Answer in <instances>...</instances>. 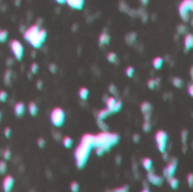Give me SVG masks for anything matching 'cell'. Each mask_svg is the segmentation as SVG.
Here are the masks:
<instances>
[{
    "label": "cell",
    "mask_w": 193,
    "mask_h": 192,
    "mask_svg": "<svg viewBox=\"0 0 193 192\" xmlns=\"http://www.w3.org/2000/svg\"><path fill=\"white\" fill-rule=\"evenodd\" d=\"M62 144L66 148H71V147H72V145H74V140H72L71 137L66 136L62 140Z\"/></svg>",
    "instance_id": "cell-22"
},
{
    "label": "cell",
    "mask_w": 193,
    "mask_h": 192,
    "mask_svg": "<svg viewBox=\"0 0 193 192\" xmlns=\"http://www.w3.org/2000/svg\"><path fill=\"white\" fill-rule=\"evenodd\" d=\"M50 68H51L52 72H55V64H51V66H50Z\"/></svg>",
    "instance_id": "cell-44"
},
{
    "label": "cell",
    "mask_w": 193,
    "mask_h": 192,
    "mask_svg": "<svg viewBox=\"0 0 193 192\" xmlns=\"http://www.w3.org/2000/svg\"><path fill=\"white\" fill-rule=\"evenodd\" d=\"M50 120H51L52 124L57 127V128H60L62 127L63 123H64V120H66V113L61 108H55L52 110L51 114H50Z\"/></svg>",
    "instance_id": "cell-3"
},
{
    "label": "cell",
    "mask_w": 193,
    "mask_h": 192,
    "mask_svg": "<svg viewBox=\"0 0 193 192\" xmlns=\"http://www.w3.org/2000/svg\"><path fill=\"white\" fill-rule=\"evenodd\" d=\"M121 108H122V102H121V101H116L114 108H113V113L120 112V111H121Z\"/></svg>",
    "instance_id": "cell-28"
},
{
    "label": "cell",
    "mask_w": 193,
    "mask_h": 192,
    "mask_svg": "<svg viewBox=\"0 0 193 192\" xmlns=\"http://www.w3.org/2000/svg\"><path fill=\"white\" fill-rule=\"evenodd\" d=\"M25 111H26V106L23 102H17L14 106V112H15L17 118H22L25 114Z\"/></svg>",
    "instance_id": "cell-11"
},
{
    "label": "cell",
    "mask_w": 193,
    "mask_h": 192,
    "mask_svg": "<svg viewBox=\"0 0 193 192\" xmlns=\"http://www.w3.org/2000/svg\"><path fill=\"white\" fill-rule=\"evenodd\" d=\"M168 182H170V185L172 187V189H177L178 188V184H180V181L176 179V177H171L170 180H168Z\"/></svg>",
    "instance_id": "cell-25"
},
{
    "label": "cell",
    "mask_w": 193,
    "mask_h": 192,
    "mask_svg": "<svg viewBox=\"0 0 193 192\" xmlns=\"http://www.w3.org/2000/svg\"><path fill=\"white\" fill-rule=\"evenodd\" d=\"M188 180H189V185H190V187H192V174H189Z\"/></svg>",
    "instance_id": "cell-40"
},
{
    "label": "cell",
    "mask_w": 193,
    "mask_h": 192,
    "mask_svg": "<svg viewBox=\"0 0 193 192\" xmlns=\"http://www.w3.org/2000/svg\"><path fill=\"white\" fill-rule=\"evenodd\" d=\"M134 39H136V34H134V33L128 34V35H126V43H128V44H131V43H132V42L134 41Z\"/></svg>",
    "instance_id": "cell-31"
},
{
    "label": "cell",
    "mask_w": 193,
    "mask_h": 192,
    "mask_svg": "<svg viewBox=\"0 0 193 192\" xmlns=\"http://www.w3.org/2000/svg\"><path fill=\"white\" fill-rule=\"evenodd\" d=\"M8 98V94L6 91H0V102H6Z\"/></svg>",
    "instance_id": "cell-29"
},
{
    "label": "cell",
    "mask_w": 193,
    "mask_h": 192,
    "mask_svg": "<svg viewBox=\"0 0 193 192\" xmlns=\"http://www.w3.org/2000/svg\"><path fill=\"white\" fill-rule=\"evenodd\" d=\"M4 156H5V158L6 159H9V157H10V152L9 150H5V153H4Z\"/></svg>",
    "instance_id": "cell-39"
},
{
    "label": "cell",
    "mask_w": 193,
    "mask_h": 192,
    "mask_svg": "<svg viewBox=\"0 0 193 192\" xmlns=\"http://www.w3.org/2000/svg\"><path fill=\"white\" fill-rule=\"evenodd\" d=\"M107 60L111 63H116L118 62V56L115 52H109L107 53Z\"/></svg>",
    "instance_id": "cell-23"
},
{
    "label": "cell",
    "mask_w": 193,
    "mask_h": 192,
    "mask_svg": "<svg viewBox=\"0 0 193 192\" xmlns=\"http://www.w3.org/2000/svg\"><path fill=\"white\" fill-rule=\"evenodd\" d=\"M39 146H41V147H43L44 146V140L43 139H39Z\"/></svg>",
    "instance_id": "cell-42"
},
{
    "label": "cell",
    "mask_w": 193,
    "mask_h": 192,
    "mask_svg": "<svg viewBox=\"0 0 193 192\" xmlns=\"http://www.w3.org/2000/svg\"><path fill=\"white\" fill-rule=\"evenodd\" d=\"M40 29H41V28H40L39 25H33L31 27H28L27 29L24 32V39L27 41V42H29V41L37 34V32H39Z\"/></svg>",
    "instance_id": "cell-9"
},
{
    "label": "cell",
    "mask_w": 193,
    "mask_h": 192,
    "mask_svg": "<svg viewBox=\"0 0 193 192\" xmlns=\"http://www.w3.org/2000/svg\"><path fill=\"white\" fill-rule=\"evenodd\" d=\"M71 192H79V183L78 182H72L70 185Z\"/></svg>",
    "instance_id": "cell-30"
},
{
    "label": "cell",
    "mask_w": 193,
    "mask_h": 192,
    "mask_svg": "<svg viewBox=\"0 0 193 192\" xmlns=\"http://www.w3.org/2000/svg\"><path fill=\"white\" fill-rule=\"evenodd\" d=\"M8 39V32L6 31V29H4V31H0V43L1 42H6Z\"/></svg>",
    "instance_id": "cell-27"
},
{
    "label": "cell",
    "mask_w": 193,
    "mask_h": 192,
    "mask_svg": "<svg viewBox=\"0 0 193 192\" xmlns=\"http://www.w3.org/2000/svg\"><path fill=\"white\" fill-rule=\"evenodd\" d=\"M55 2H58V4L62 5V4H66V0H54Z\"/></svg>",
    "instance_id": "cell-43"
},
{
    "label": "cell",
    "mask_w": 193,
    "mask_h": 192,
    "mask_svg": "<svg viewBox=\"0 0 193 192\" xmlns=\"http://www.w3.org/2000/svg\"><path fill=\"white\" fill-rule=\"evenodd\" d=\"M47 33L45 29H40L39 32H37V34H36L33 39H32L28 43L31 44L33 48H35V49H39L42 46V44L45 42V40H47Z\"/></svg>",
    "instance_id": "cell-6"
},
{
    "label": "cell",
    "mask_w": 193,
    "mask_h": 192,
    "mask_svg": "<svg viewBox=\"0 0 193 192\" xmlns=\"http://www.w3.org/2000/svg\"><path fill=\"white\" fill-rule=\"evenodd\" d=\"M192 89H193V85L191 84L189 86V92H190V96H192L193 95V92H192Z\"/></svg>",
    "instance_id": "cell-41"
},
{
    "label": "cell",
    "mask_w": 193,
    "mask_h": 192,
    "mask_svg": "<svg viewBox=\"0 0 193 192\" xmlns=\"http://www.w3.org/2000/svg\"><path fill=\"white\" fill-rule=\"evenodd\" d=\"M155 85H156V80H154V79H149V80H148V86H149L151 89H154V88H155Z\"/></svg>",
    "instance_id": "cell-35"
},
{
    "label": "cell",
    "mask_w": 193,
    "mask_h": 192,
    "mask_svg": "<svg viewBox=\"0 0 193 192\" xmlns=\"http://www.w3.org/2000/svg\"><path fill=\"white\" fill-rule=\"evenodd\" d=\"M78 95L83 101L88 100V97H89V89H88V88H86V87H81L80 89H79Z\"/></svg>",
    "instance_id": "cell-18"
},
{
    "label": "cell",
    "mask_w": 193,
    "mask_h": 192,
    "mask_svg": "<svg viewBox=\"0 0 193 192\" xmlns=\"http://www.w3.org/2000/svg\"><path fill=\"white\" fill-rule=\"evenodd\" d=\"M163 64H164V59H163L162 57H156L154 60H153V66H154L155 69H160L163 67Z\"/></svg>",
    "instance_id": "cell-21"
},
{
    "label": "cell",
    "mask_w": 193,
    "mask_h": 192,
    "mask_svg": "<svg viewBox=\"0 0 193 192\" xmlns=\"http://www.w3.org/2000/svg\"><path fill=\"white\" fill-rule=\"evenodd\" d=\"M176 167H177V163L176 160H172L171 163L167 164L165 168H164V176L166 179L170 180L171 177H173L175 175V172H176Z\"/></svg>",
    "instance_id": "cell-8"
},
{
    "label": "cell",
    "mask_w": 193,
    "mask_h": 192,
    "mask_svg": "<svg viewBox=\"0 0 193 192\" xmlns=\"http://www.w3.org/2000/svg\"><path fill=\"white\" fill-rule=\"evenodd\" d=\"M14 183H15V181H14V177L10 175H8L5 177L4 182H2V189H4L5 192H10L12 191V187H14Z\"/></svg>",
    "instance_id": "cell-10"
},
{
    "label": "cell",
    "mask_w": 193,
    "mask_h": 192,
    "mask_svg": "<svg viewBox=\"0 0 193 192\" xmlns=\"http://www.w3.org/2000/svg\"><path fill=\"white\" fill-rule=\"evenodd\" d=\"M141 111L145 115H150V112H151V104L148 103V102H143L141 104Z\"/></svg>",
    "instance_id": "cell-20"
},
{
    "label": "cell",
    "mask_w": 193,
    "mask_h": 192,
    "mask_svg": "<svg viewBox=\"0 0 193 192\" xmlns=\"http://www.w3.org/2000/svg\"><path fill=\"white\" fill-rule=\"evenodd\" d=\"M140 1L142 2V5H147L149 2V0H140Z\"/></svg>",
    "instance_id": "cell-45"
},
{
    "label": "cell",
    "mask_w": 193,
    "mask_h": 192,
    "mask_svg": "<svg viewBox=\"0 0 193 192\" xmlns=\"http://www.w3.org/2000/svg\"><path fill=\"white\" fill-rule=\"evenodd\" d=\"M116 98H115L114 96H111L106 100V110H109V112L111 114H113V108H114L115 103H116Z\"/></svg>",
    "instance_id": "cell-15"
},
{
    "label": "cell",
    "mask_w": 193,
    "mask_h": 192,
    "mask_svg": "<svg viewBox=\"0 0 193 192\" xmlns=\"http://www.w3.org/2000/svg\"><path fill=\"white\" fill-rule=\"evenodd\" d=\"M155 140H156V146H157L158 150L160 153L165 152L166 146H167V140H168L167 132H165L164 130H158V131L156 132Z\"/></svg>",
    "instance_id": "cell-5"
},
{
    "label": "cell",
    "mask_w": 193,
    "mask_h": 192,
    "mask_svg": "<svg viewBox=\"0 0 193 192\" xmlns=\"http://www.w3.org/2000/svg\"><path fill=\"white\" fill-rule=\"evenodd\" d=\"M119 136L116 133H107V132H101L97 136H94V148L101 147V148L106 152L111 147H113L118 144Z\"/></svg>",
    "instance_id": "cell-2"
},
{
    "label": "cell",
    "mask_w": 193,
    "mask_h": 192,
    "mask_svg": "<svg viewBox=\"0 0 193 192\" xmlns=\"http://www.w3.org/2000/svg\"><path fill=\"white\" fill-rule=\"evenodd\" d=\"M111 41V36L107 34L106 32L102 33L101 35H99V39H98V42H99V45L102 46V45H107V44L110 43Z\"/></svg>",
    "instance_id": "cell-16"
},
{
    "label": "cell",
    "mask_w": 193,
    "mask_h": 192,
    "mask_svg": "<svg viewBox=\"0 0 193 192\" xmlns=\"http://www.w3.org/2000/svg\"><path fill=\"white\" fill-rule=\"evenodd\" d=\"M10 50L12 54L15 56L16 60L20 61L24 57V46L18 40H12L10 42Z\"/></svg>",
    "instance_id": "cell-7"
},
{
    "label": "cell",
    "mask_w": 193,
    "mask_h": 192,
    "mask_svg": "<svg viewBox=\"0 0 193 192\" xmlns=\"http://www.w3.org/2000/svg\"><path fill=\"white\" fill-rule=\"evenodd\" d=\"M27 108H28V112H29V114H31L32 116L37 115V113H39V106H37V104H36L35 102H31V103L28 104Z\"/></svg>",
    "instance_id": "cell-17"
},
{
    "label": "cell",
    "mask_w": 193,
    "mask_h": 192,
    "mask_svg": "<svg viewBox=\"0 0 193 192\" xmlns=\"http://www.w3.org/2000/svg\"><path fill=\"white\" fill-rule=\"evenodd\" d=\"M185 32H186V27H185V26L180 25V26H178V33H180V34H183V33H185Z\"/></svg>",
    "instance_id": "cell-37"
},
{
    "label": "cell",
    "mask_w": 193,
    "mask_h": 192,
    "mask_svg": "<svg viewBox=\"0 0 193 192\" xmlns=\"http://www.w3.org/2000/svg\"><path fill=\"white\" fill-rule=\"evenodd\" d=\"M4 133H5V136L7 137V138H9V137H10V133H12V129H10V128H6L4 130Z\"/></svg>",
    "instance_id": "cell-36"
},
{
    "label": "cell",
    "mask_w": 193,
    "mask_h": 192,
    "mask_svg": "<svg viewBox=\"0 0 193 192\" xmlns=\"http://www.w3.org/2000/svg\"><path fill=\"white\" fill-rule=\"evenodd\" d=\"M126 76L128 77H132L133 76V74H134V68L133 67H128V68L126 69Z\"/></svg>",
    "instance_id": "cell-32"
},
{
    "label": "cell",
    "mask_w": 193,
    "mask_h": 192,
    "mask_svg": "<svg viewBox=\"0 0 193 192\" xmlns=\"http://www.w3.org/2000/svg\"><path fill=\"white\" fill-rule=\"evenodd\" d=\"M193 48V35L192 34H186L184 37V49L185 51H190Z\"/></svg>",
    "instance_id": "cell-14"
},
{
    "label": "cell",
    "mask_w": 193,
    "mask_h": 192,
    "mask_svg": "<svg viewBox=\"0 0 193 192\" xmlns=\"http://www.w3.org/2000/svg\"><path fill=\"white\" fill-rule=\"evenodd\" d=\"M6 168H7V165H6V163H5L4 160H1V162H0V173L6 172Z\"/></svg>",
    "instance_id": "cell-34"
},
{
    "label": "cell",
    "mask_w": 193,
    "mask_h": 192,
    "mask_svg": "<svg viewBox=\"0 0 193 192\" xmlns=\"http://www.w3.org/2000/svg\"><path fill=\"white\" fill-rule=\"evenodd\" d=\"M142 166H143L145 170H147L148 172H150L151 168H153V160H151V158H149V157L143 158V159H142Z\"/></svg>",
    "instance_id": "cell-19"
},
{
    "label": "cell",
    "mask_w": 193,
    "mask_h": 192,
    "mask_svg": "<svg viewBox=\"0 0 193 192\" xmlns=\"http://www.w3.org/2000/svg\"><path fill=\"white\" fill-rule=\"evenodd\" d=\"M193 10V0H183L178 7L180 16L184 22L189 19L190 12Z\"/></svg>",
    "instance_id": "cell-4"
},
{
    "label": "cell",
    "mask_w": 193,
    "mask_h": 192,
    "mask_svg": "<svg viewBox=\"0 0 193 192\" xmlns=\"http://www.w3.org/2000/svg\"><path fill=\"white\" fill-rule=\"evenodd\" d=\"M94 147V136L93 135H85L81 138V142L75 152L76 164L79 168L85 166L87 159L89 157V152Z\"/></svg>",
    "instance_id": "cell-1"
},
{
    "label": "cell",
    "mask_w": 193,
    "mask_h": 192,
    "mask_svg": "<svg viewBox=\"0 0 193 192\" xmlns=\"http://www.w3.org/2000/svg\"><path fill=\"white\" fill-rule=\"evenodd\" d=\"M173 85L175 87L181 88L183 86V80L181 78H178V77H175V78H173Z\"/></svg>",
    "instance_id": "cell-26"
},
{
    "label": "cell",
    "mask_w": 193,
    "mask_h": 192,
    "mask_svg": "<svg viewBox=\"0 0 193 192\" xmlns=\"http://www.w3.org/2000/svg\"><path fill=\"white\" fill-rule=\"evenodd\" d=\"M141 192H150L149 190H148V189L147 188H145V189H142V191Z\"/></svg>",
    "instance_id": "cell-46"
},
{
    "label": "cell",
    "mask_w": 193,
    "mask_h": 192,
    "mask_svg": "<svg viewBox=\"0 0 193 192\" xmlns=\"http://www.w3.org/2000/svg\"><path fill=\"white\" fill-rule=\"evenodd\" d=\"M109 115H111V113L109 112V110H106V108H105V110H102V111H99L98 115H97V116H98V120L102 121V120H105V119H106Z\"/></svg>",
    "instance_id": "cell-24"
},
{
    "label": "cell",
    "mask_w": 193,
    "mask_h": 192,
    "mask_svg": "<svg viewBox=\"0 0 193 192\" xmlns=\"http://www.w3.org/2000/svg\"><path fill=\"white\" fill-rule=\"evenodd\" d=\"M114 192H128V189H126V187H124V188H118Z\"/></svg>",
    "instance_id": "cell-38"
},
{
    "label": "cell",
    "mask_w": 193,
    "mask_h": 192,
    "mask_svg": "<svg viewBox=\"0 0 193 192\" xmlns=\"http://www.w3.org/2000/svg\"><path fill=\"white\" fill-rule=\"evenodd\" d=\"M148 181H149L150 183L155 184V185H160L163 183V177L159 175H156L155 173H153L150 171L148 173Z\"/></svg>",
    "instance_id": "cell-13"
},
{
    "label": "cell",
    "mask_w": 193,
    "mask_h": 192,
    "mask_svg": "<svg viewBox=\"0 0 193 192\" xmlns=\"http://www.w3.org/2000/svg\"><path fill=\"white\" fill-rule=\"evenodd\" d=\"M31 71L32 74H36V72L39 71V64L36 63V62L31 64Z\"/></svg>",
    "instance_id": "cell-33"
},
{
    "label": "cell",
    "mask_w": 193,
    "mask_h": 192,
    "mask_svg": "<svg viewBox=\"0 0 193 192\" xmlns=\"http://www.w3.org/2000/svg\"><path fill=\"white\" fill-rule=\"evenodd\" d=\"M66 2L72 9L80 10V9H83L84 5H85V0H66Z\"/></svg>",
    "instance_id": "cell-12"
}]
</instances>
